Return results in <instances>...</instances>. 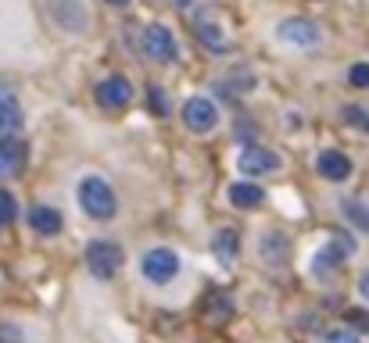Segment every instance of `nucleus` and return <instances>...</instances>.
<instances>
[{"instance_id": "1", "label": "nucleus", "mask_w": 369, "mask_h": 343, "mask_svg": "<svg viewBox=\"0 0 369 343\" xmlns=\"http://www.w3.org/2000/svg\"><path fill=\"white\" fill-rule=\"evenodd\" d=\"M194 25H197V40H201L208 50L226 54V50L233 47V29H230V18H226L219 8H204V11H197Z\"/></svg>"}, {"instance_id": "2", "label": "nucleus", "mask_w": 369, "mask_h": 343, "mask_svg": "<svg viewBox=\"0 0 369 343\" xmlns=\"http://www.w3.org/2000/svg\"><path fill=\"white\" fill-rule=\"evenodd\" d=\"M79 204H83V211L90 218H112L115 207H119L112 186L104 183V179H97V176H90V179L79 183Z\"/></svg>"}, {"instance_id": "3", "label": "nucleus", "mask_w": 369, "mask_h": 343, "mask_svg": "<svg viewBox=\"0 0 369 343\" xmlns=\"http://www.w3.org/2000/svg\"><path fill=\"white\" fill-rule=\"evenodd\" d=\"M86 268L97 279H112L122 268V247L112 243V240H93L86 247Z\"/></svg>"}, {"instance_id": "4", "label": "nucleus", "mask_w": 369, "mask_h": 343, "mask_svg": "<svg viewBox=\"0 0 369 343\" xmlns=\"http://www.w3.org/2000/svg\"><path fill=\"white\" fill-rule=\"evenodd\" d=\"M183 126H187L190 133H197V136L212 133V129L219 126V107L208 100V97H190V100L183 104Z\"/></svg>"}, {"instance_id": "5", "label": "nucleus", "mask_w": 369, "mask_h": 343, "mask_svg": "<svg viewBox=\"0 0 369 343\" xmlns=\"http://www.w3.org/2000/svg\"><path fill=\"white\" fill-rule=\"evenodd\" d=\"M140 272H144L151 282L162 286V282L176 279V272H180V254H176V251H169V247H154V251H147V254H144Z\"/></svg>"}, {"instance_id": "6", "label": "nucleus", "mask_w": 369, "mask_h": 343, "mask_svg": "<svg viewBox=\"0 0 369 343\" xmlns=\"http://www.w3.org/2000/svg\"><path fill=\"white\" fill-rule=\"evenodd\" d=\"M144 50H147V57H154V61H162V65H169V61L180 57L176 36L165 25H147L144 29Z\"/></svg>"}, {"instance_id": "7", "label": "nucleus", "mask_w": 369, "mask_h": 343, "mask_svg": "<svg viewBox=\"0 0 369 343\" xmlns=\"http://www.w3.org/2000/svg\"><path fill=\"white\" fill-rule=\"evenodd\" d=\"M237 168L244 172V176H269V172H280V157H276L269 147L251 143V147H244V150H240Z\"/></svg>"}, {"instance_id": "8", "label": "nucleus", "mask_w": 369, "mask_h": 343, "mask_svg": "<svg viewBox=\"0 0 369 343\" xmlns=\"http://www.w3.org/2000/svg\"><path fill=\"white\" fill-rule=\"evenodd\" d=\"M29 150L22 140H0V179H18L25 172Z\"/></svg>"}, {"instance_id": "9", "label": "nucleus", "mask_w": 369, "mask_h": 343, "mask_svg": "<svg viewBox=\"0 0 369 343\" xmlns=\"http://www.w3.org/2000/svg\"><path fill=\"white\" fill-rule=\"evenodd\" d=\"M276 36L283 43H294V47H315L320 43V25L308 22V18H287V22H280Z\"/></svg>"}, {"instance_id": "10", "label": "nucleus", "mask_w": 369, "mask_h": 343, "mask_svg": "<svg viewBox=\"0 0 369 343\" xmlns=\"http://www.w3.org/2000/svg\"><path fill=\"white\" fill-rule=\"evenodd\" d=\"M351 251H355V243H351L348 236H337V240H330V243H327L320 254H315V261H312V272H315V275H327V272H334V268H337V265H341V261L351 254Z\"/></svg>"}, {"instance_id": "11", "label": "nucleus", "mask_w": 369, "mask_h": 343, "mask_svg": "<svg viewBox=\"0 0 369 343\" xmlns=\"http://www.w3.org/2000/svg\"><path fill=\"white\" fill-rule=\"evenodd\" d=\"M97 100H100V107L119 111V107H126V104L133 100V86H129L122 76H112V79H104V83L97 86Z\"/></svg>"}, {"instance_id": "12", "label": "nucleus", "mask_w": 369, "mask_h": 343, "mask_svg": "<svg viewBox=\"0 0 369 343\" xmlns=\"http://www.w3.org/2000/svg\"><path fill=\"white\" fill-rule=\"evenodd\" d=\"M22 126H25V114H22L15 90L0 83V133H18Z\"/></svg>"}, {"instance_id": "13", "label": "nucleus", "mask_w": 369, "mask_h": 343, "mask_svg": "<svg viewBox=\"0 0 369 343\" xmlns=\"http://www.w3.org/2000/svg\"><path fill=\"white\" fill-rule=\"evenodd\" d=\"M50 15L62 22V29L69 32H83L86 29V11L79 0H50Z\"/></svg>"}, {"instance_id": "14", "label": "nucleus", "mask_w": 369, "mask_h": 343, "mask_svg": "<svg viewBox=\"0 0 369 343\" xmlns=\"http://www.w3.org/2000/svg\"><path fill=\"white\" fill-rule=\"evenodd\" d=\"M315 168H320V176L330 179V183H344L351 176V161L341 150H323L320 157H315Z\"/></svg>"}, {"instance_id": "15", "label": "nucleus", "mask_w": 369, "mask_h": 343, "mask_svg": "<svg viewBox=\"0 0 369 343\" xmlns=\"http://www.w3.org/2000/svg\"><path fill=\"white\" fill-rule=\"evenodd\" d=\"M62 225H65L62 211L47 207V204H36V207L29 211V229H36L40 236H54V233H62Z\"/></svg>"}, {"instance_id": "16", "label": "nucleus", "mask_w": 369, "mask_h": 343, "mask_svg": "<svg viewBox=\"0 0 369 343\" xmlns=\"http://www.w3.org/2000/svg\"><path fill=\"white\" fill-rule=\"evenodd\" d=\"M258 254L266 258V265L280 268V265L287 261V254H291V243H287L283 233H266V236L258 240Z\"/></svg>"}, {"instance_id": "17", "label": "nucleus", "mask_w": 369, "mask_h": 343, "mask_svg": "<svg viewBox=\"0 0 369 343\" xmlns=\"http://www.w3.org/2000/svg\"><path fill=\"white\" fill-rule=\"evenodd\" d=\"M262 200H266V193H262L254 183H233V186H230V204L240 207V211H251V207H258Z\"/></svg>"}, {"instance_id": "18", "label": "nucleus", "mask_w": 369, "mask_h": 343, "mask_svg": "<svg viewBox=\"0 0 369 343\" xmlns=\"http://www.w3.org/2000/svg\"><path fill=\"white\" fill-rule=\"evenodd\" d=\"M212 247H216V258L223 265H230L237 258V251H240V233H237V229H219L216 240H212Z\"/></svg>"}, {"instance_id": "19", "label": "nucleus", "mask_w": 369, "mask_h": 343, "mask_svg": "<svg viewBox=\"0 0 369 343\" xmlns=\"http://www.w3.org/2000/svg\"><path fill=\"white\" fill-rule=\"evenodd\" d=\"M341 211H344V218H348L355 229L369 233V204H362V200H344V204H341Z\"/></svg>"}, {"instance_id": "20", "label": "nucleus", "mask_w": 369, "mask_h": 343, "mask_svg": "<svg viewBox=\"0 0 369 343\" xmlns=\"http://www.w3.org/2000/svg\"><path fill=\"white\" fill-rule=\"evenodd\" d=\"M15 215H18L15 197H11L8 190H0V225H4V222H15Z\"/></svg>"}, {"instance_id": "21", "label": "nucleus", "mask_w": 369, "mask_h": 343, "mask_svg": "<svg viewBox=\"0 0 369 343\" xmlns=\"http://www.w3.org/2000/svg\"><path fill=\"white\" fill-rule=\"evenodd\" d=\"M344 322H348L351 329H358V332H369V311H362V308L344 311Z\"/></svg>"}, {"instance_id": "22", "label": "nucleus", "mask_w": 369, "mask_h": 343, "mask_svg": "<svg viewBox=\"0 0 369 343\" xmlns=\"http://www.w3.org/2000/svg\"><path fill=\"white\" fill-rule=\"evenodd\" d=\"M0 343H25V332L15 322H0Z\"/></svg>"}, {"instance_id": "23", "label": "nucleus", "mask_w": 369, "mask_h": 343, "mask_svg": "<svg viewBox=\"0 0 369 343\" xmlns=\"http://www.w3.org/2000/svg\"><path fill=\"white\" fill-rule=\"evenodd\" d=\"M348 79H351V86H358V90H369V65H351V72H348Z\"/></svg>"}, {"instance_id": "24", "label": "nucleus", "mask_w": 369, "mask_h": 343, "mask_svg": "<svg viewBox=\"0 0 369 343\" xmlns=\"http://www.w3.org/2000/svg\"><path fill=\"white\" fill-rule=\"evenodd\" d=\"M344 119H348L351 126H358V129H365V133H369V114H365L362 107H344Z\"/></svg>"}, {"instance_id": "25", "label": "nucleus", "mask_w": 369, "mask_h": 343, "mask_svg": "<svg viewBox=\"0 0 369 343\" xmlns=\"http://www.w3.org/2000/svg\"><path fill=\"white\" fill-rule=\"evenodd\" d=\"M147 97H151V104H154V114H169L165 97H162V90H158V86H151V90H147Z\"/></svg>"}, {"instance_id": "26", "label": "nucleus", "mask_w": 369, "mask_h": 343, "mask_svg": "<svg viewBox=\"0 0 369 343\" xmlns=\"http://www.w3.org/2000/svg\"><path fill=\"white\" fill-rule=\"evenodd\" d=\"M327 343H358V336L348 329H337V332H327Z\"/></svg>"}, {"instance_id": "27", "label": "nucleus", "mask_w": 369, "mask_h": 343, "mask_svg": "<svg viewBox=\"0 0 369 343\" xmlns=\"http://www.w3.org/2000/svg\"><path fill=\"white\" fill-rule=\"evenodd\" d=\"M226 315H230V304H226L223 297H216V301H212V322H223Z\"/></svg>"}, {"instance_id": "28", "label": "nucleus", "mask_w": 369, "mask_h": 343, "mask_svg": "<svg viewBox=\"0 0 369 343\" xmlns=\"http://www.w3.org/2000/svg\"><path fill=\"white\" fill-rule=\"evenodd\" d=\"M358 294L369 301V268H365V272H362V279H358Z\"/></svg>"}, {"instance_id": "29", "label": "nucleus", "mask_w": 369, "mask_h": 343, "mask_svg": "<svg viewBox=\"0 0 369 343\" xmlns=\"http://www.w3.org/2000/svg\"><path fill=\"white\" fill-rule=\"evenodd\" d=\"M108 4H115V8H122V4H129V0H108Z\"/></svg>"}, {"instance_id": "30", "label": "nucleus", "mask_w": 369, "mask_h": 343, "mask_svg": "<svg viewBox=\"0 0 369 343\" xmlns=\"http://www.w3.org/2000/svg\"><path fill=\"white\" fill-rule=\"evenodd\" d=\"M172 4H180V8H187V4H190V0H172Z\"/></svg>"}]
</instances>
